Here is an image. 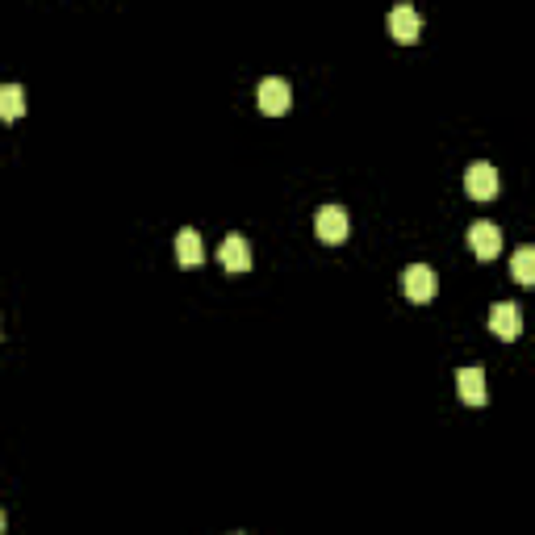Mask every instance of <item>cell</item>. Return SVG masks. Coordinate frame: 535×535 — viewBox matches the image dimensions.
<instances>
[{
	"mask_svg": "<svg viewBox=\"0 0 535 535\" xmlns=\"http://www.w3.org/2000/svg\"><path fill=\"white\" fill-rule=\"evenodd\" d=\"M401 288H406V298H410V301H431L435 288H439V280H435V268L410 264L406 272H401Z\"/></svg>",
	"mask_w": 535,
	"mask_h": 535,
	"instance_id": "6da1fadb",
	"label": "cell"
},
{
	"mask_svg": "<svg viewBox=\"0 0 535 535\" xmlns=\"http://www.w3.org/2000/svg\"><path fill=\"white\" fill-rule=\"evenodd\" d=\"M490 330L506 343L519 339V335H523V309H519L515 301H498V306L490 309Z\"/></svg>",
	"mask_w": 535,
	"mask_h": 535,
	"instance_id": "7a4b0ae2",
	"label": "cell"
},
{
	"mask_svg": "<svg viewBox=\"0 0 535 535\" xmlns=\"http://www.w3.org/2000/svg\"><path fill=\"white\" fill-rule=\"evenodd\" d=\"M464 188H469L473 201H490V197L498 193V167L485 164V159L469 164V172H464Z\"/></svg>",
	"mask_w": 535,
	"mask_h": 535,
	"instance_id": "3957f363",
	"label": "cell"
},
{
	"mask_svg": "<svg viewBox=\"0 0 535 535\" xmlns=\"http://www.w3.org/2000/svg\"><path fill=\"white\" fill-rule=\"evenodd\" d=\"M348 209L343 206H322L318 209V217H314V230H318V238L322 243H343L348 238Z\"/></svg>",
	"mask_w": 535,
	"mask_h": 535,
	"instance_id": "277c9868",
	"label": "cell"
},
{
	"mask_svg": "<svg viewBox=\"0 0 535 535\" xmlns=\"http://www.w3.org/2000/svg\"><path fill=\"white\" fill-rule=\"evenodd\" d=\"M259 109L264 114H285L288 101H293V88H288V80H280V76H268V80H259Z\"/></svg>",
	"mask_w": 535,
	"mask_h": 535,
	"instance_id": "5b68a950",
	"label": "cell"
},
{
	"mask_svg": "<svg viewBox=\"0 0 535 535\" xmlns=\"http://www.w3.org/2000/svg\"><path fill=\"white\" fill-rule=\"evenodd\" d=\"M469 247H473L481 259H494L498 251H502V230L481 217V222H473V227H469Z\"/></svg>",
	"mask_w": 535,
	"mask_h": 535,
	"instance_id": "8992f818",
	"label": "cell"
},
{
	"mask_svg": "<svg viewBox=\"0 0 535 535\" xmlns=\"http://www.w3.org/2000/svg\"><path fill=\"white\" fill-rule=\"evenodd\" d=\"M456 389H460V398L469 401V406H485V368L481 364H464V368L456 372Z\"/></svg>",
	"mask_w": 535,
	"mask_h": 535,
	"instance_id": "52a82bcc",
	"label": "cell"
},
{
	"mask_svg": "<svg viewBox=\"0 0 535 535\" xmlns=\"http://www.w3.org/2000/svg\"><path fill=\"white\" fill-rule=\"evenodd\" d=\"M389 30H393V38L398 42H414L419 38V30H422L419 9H414V5H393L389 9Z\"/></svg>",
	"mask_w": 535,
	"mask_h": 535,
	"instance_id": "ba28073f",
	"label": "cell"
},
{
	"mask_svg": "<svg viewBox=\"0 0 535 535\" xmlns=\"http://www.w3.org/2000/svg\"><path fill=\"white\" fill-rule=\"evenodd\" d=\"M217 259L230 268V272H247L251 268V243L243 235H227L222 247H217Z\"/></svg>",
	"mask_w": 535,
	"mask_h": 535,
	"instance_id": "9c48e42d",
	"label": "cell"
},
{
	"mask_svg": "<svg viewBox=\"0 0 535 535\" xmlns=\"http://www.w3.org/2000/svg\"><path fill=\"white\" fill-rule=\"evenodd\" d=\"M176 259L185 268H197L201 259H206V243H201V235H197L193 227H185L180 235H176Z\"/></svg>",
	"mask_w": 535,
	"mask_h": 535,
	"instance_id": "30bf717a",
	"label": "cell"
},
{
	"mask_svg": "<svg viewBox=\"0 0 535 535\" xmlns=\"http://www.w3.org/2000/svg\"><path fill=\"white\" fill-rule=\"evenodd\" d=\"M25 114V88L21 84H0V117Z\"/></svg>",
	"mask_w": 535,
	"mask_h": 535,
	"instance_id": "8fae6325",
	"label": "cell"
},
{
	"mask_svg": "<svg viewBox=\"0 0 535 535\" xmlns=\"http://www.w3.org/2000/svg\"><path fill=\"white\" fill-rule=\"evenodd\" d=\"M510 268H515V280L531 285V280H535V247H519L515 259H510Z\"/></svg>",
	"mask_w": 535,
	"mask_h": 535,
	"instance_id": "7c38bea8",
	"label": "cell"
},
{
	"mask_svg": "<svg viewBox=\"0 0 535 535\" xmlns=\"http://www.w3.org/2000/svg\"><path fill=\"white\" fill-rule=\"evenodd\" d=\"M0 535H5V510H0Z\"/></svg>",
	"mask_w": 535,
	"mask_h": 535,
	"instance_id": "4fadbf2b",
	"label": "cell"
},
{
	"mask_svg": "<svg viewBox=\"0 0 535 535\" xmlns=\"http://www.w3.org/2000/svg\"><path fill=\"white\" fill-rule=\"evenodd\" d=\"M230 535H243V531H230Z\"/></svg>",
	"mask_w": 535,
	"mask_h": 535,
	"instance_id": "5bb4252c",
	"label": "cell"
}]
</instances>
